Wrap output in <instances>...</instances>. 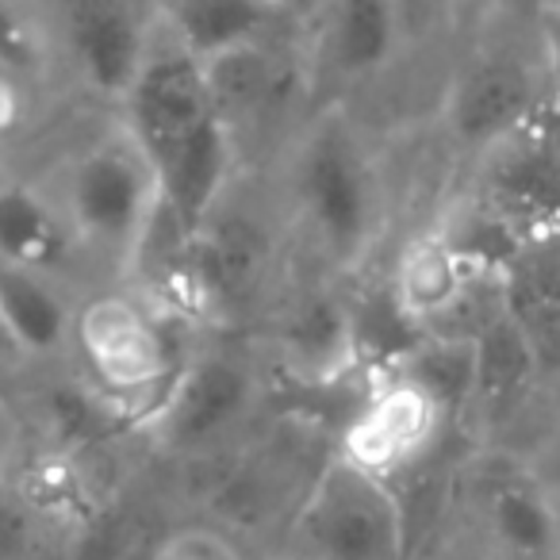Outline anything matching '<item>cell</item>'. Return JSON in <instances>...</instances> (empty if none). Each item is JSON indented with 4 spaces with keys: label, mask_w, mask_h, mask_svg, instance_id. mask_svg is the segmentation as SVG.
I'll return each instance as SVG.
<instances>
[{
    "label": "cell",
    "mask_w": 560,
    "mask_h": 560,
    "mask_svg": "<svg viewBox=\"0 0 560 560\" xmlns=\"http://www.w3.org/2000/svg\"><path fill=\"white\" fill-rule=\"evenodd\" d=\"M284 196L292 223L335 272L365 265L388 223L384 170L342 108L300 127L284 158Z\"/></svg>",
    "instance_id": "1"
},
{
    "label": "cell",
    "mask_w": 560,
    "mask_h": 560,
    "mask_svg": "<svg viewBox=\"0 0 560 560\" xmlns=\"http://www.w3.org/2000/svg\"><path fill=\"white\" fill-rule=\"evenodd\" d=\"M58 203L81 257H93L116 280L139 272L162 226L158 170L119 119L66 162Z\"/></svg>",
    "instance_id": "2"
},
{
    "label": "cell",
    "mask_w": 560,
    "mask_h": 560,
    "mask_svg": "<svg viewBox=\"0 0 560 560\" xmlns=\"http://www.w3.org/2000/svg\"><path fill=\"white\" fill-rule=\"evenodd\" d=\"M465 208L514 257L560 242V101L545 96L518 127L476 154Z\"/></svg>",
    "instance_id": "3"
},
{
    "label": "cell",
    "mask_w": 560,
    "mask_h": 560,
    "mask_svg": "<svg viewBox=\"0 0 560 560\" xmlns=\"http://www.w3.org/2000/svg\"><path fill=\"white\" fill-rule=\"evenodd\" d=\"M70 353L78 358L89 388L112 411L135 415L139 427L185 361L173 350L170 327L158 307L119 284L78 304Z\"/></svg>",
    "instance_id": "4"
},
{
    "label": "cell",
    "mask_w": 560,
    "mask_h": 560,
    "mask_svg": "<svg viewBox=\"0 0 560 560\" xmlns=\"http://www.w3.org/2000/svg\"><path fill=\"white\" fill-rule=\"evenodd\" d=\"M289 560H407V511L396 483L330 450L284 534Z\"/></svg>",
    "instance_id": "5"
},
{
    "label": "cell",
    "mask_w": 560,
    "mask_h": 560,
    "mask_svg": "<svg viewBox=\"0 0 560 560\" xmlns=\"http://www.w3.org/2000/svg\"><path fill=\"white\" fill-rule=\"evenodd\" d=\"M261 369L249 353L231 346L196 350L180 361L177 376L147 415L142 430L170 453L208 457L238 442L261 407Z\"/></svg>",
    "instance_id": "6"
},
{
    "label": "cell",
    "mask_w": 560,
    "mask_h": 560,
    "mask_svg": "<svg viewBox=\"0 0 560 560\" xmlns=\"http://www.w3.org/2000/svg\"><path fill=\"white\" fill-rule=\"evenodd\" d=\"M119 124L154 162V170H170L196 142L223 127L211 89V73L200 58H192L158 20V35L150 43L147 62L139 66L131 89L124 93Z\"/></svg>",
    "instance_id": "7"
},
{
    "label": "cell",
    "mask_w": 560,
    "mask_h": 560,
    "mask_svg": "<svg viewBox=\"0 0 560 560\" xmlns=\"http://www.w3.org/2000/svg\"><path fill=\"white\" fill-rule=\"evenodd\" d=\"M450 427L453 419L445 415V407L396 361H388L369 376L365 396L338 434L335 453L396 483L442 445V434Z\"/></svg>",
    "instance_id": "8"
},
{
    "label": "cell",
    "mask_w": 560,
    "mask_h": 560,
    "mask_svg": "<svg viewBox=\"0 0 560 560\" xmlns=\"http://www.w3.org/2000/svg\"><path fill=\"white\" fill-rule=\"evenodd\" d=\"M158 12L142 0H55V39L73 78L104 104H119L147 62Z\"/></svg>",
    "instance_id": "9"
},
{
    "label": "cell",
    "mask_w": 560,
    "mask_h": 560,
    "mask_svg": "<svg viewBox=\"0 0 560 560\" xmlns=\"http://www.w3.org/2000/svg\"><path fill=\"white\" fill-rule=\"evenodd\" d=\"M472 534L499 560H557V495L534 460L483 453L468 468Z\"/></svg>",
    "instance_id": "10"
},
{
    "label": "cell",
    "mask_w": 560,
    "mask_h": 560,
    "mask_svg": "<svg viewBox=\"0 0 560 560\" xmlns=\"http://www.w3.org/2000/svg\"><path fill=\"white\" fill-rule=\"evenodd\" d=\"M231 196L192 238L180 242L188 304L219 319L261 296L277 257V242L265 223H257L249 211H234Z\"/></svg>",
    "instance_id": "11"
},
{
    "label": "cell",
    "mask_w": 560,
    "mask_h": 560,
    "mask_svg": "<svg viewBox=\"0 0 560 560\" xmlns=\"http://www.w3.org/2000/svg\"><path fill=\"white\" fill-rule=\"evenodd\" d=\"M488 277H506V272H491L488 265L476 261V254H468L453 226L438 219L415 231L392 261V315L422 335L442 330V323H450Z\"/></svg>",
    "instance_id": "12"
},
{
    "label": "cell",
    "mask_w": 560,
    "mask_h": 560,
    "mask_svg": "<svg viewBox=\"0 0 560 560\" xmlns=\"http://www.w3.org/2000/svg\"><path fill=\"white\" fill-rule=\"evenodd\" d=\"M404 43L399 0H315L307 43V85L350 89L392 66Z\"/></svg>",
    "instance_id": "13"
},
{
    "label": "cell",
    "mask_w": 560,
    "mask_h": 560,
    "mask_svg": "<svg viewBox=\"0 0 560 560\" xmlns=\"http://www.w3.org/2000/svg\"><path fill=\"white\" fill-rule=\"evenodd\" d=\"M545 96L534 70L511 55L472 58L445 93V127L465 150L480 154L511 127H518Z\"/></svg>",
    "instance_id": "14"
},
{
    "label": "cell",
    "mask_w": 560,
    "mask_h": 560,
    "mask_svg": "<svg viewBox=\"0 0 560 560\" xmlns=\"http://www.w3.org/2000/svg\"><path fill=\"white\" fill-rule=\"evenodd\" d=\"M272 319V346L296 381L330 384L358 365V319L338 292L300 289L277 307Z\"/></svg>",
    "instance_id": "15"
},
{
    "label": "cell",
    "mask_w": 560,
    "mask_h": 560,
    "mask_svg": "<svg viewBox=\"0 0 560 560\" xmlns=\"http://www.w3.org/2000/svg\"><path fill=\"white\" fill-rule=\"evenodd\" d=\"M81 257L58 196L32 180H0V265L62 277Z\"/></svg>",
    "instance_id": "16"
},
{
    "label": "cell",
    "mask_w": 560,
    "mask_h": 560,
    "mask_svg": "<svg viewBox=\"0 0 560 560\" xmlns=\"http://www.w3.org/2000/svg\"><path fill=\"white\" fill-rule=\"evenodd\" d=\"M78 304L62 277L0 265V315L24 361H55L70 353Z\"/></svg>",
    "instance_id": "17"
},
{
    "label": "cell",
    "mask_w": 560,
    "mask_h": 560,
    "mask_svg": "<svg viewBox=\"0 0 560 560\" xmlns=\"http://www.w3.org/2000/svg\"><path fill=\"white\" fill-rule=\"evenodd\" d=\"M162 27L203 66L277 39L280 16L265 0H165L158 9Z\"/></svg>",
    "instance_id": "18"
},
{
    "label": "cell",
    "mask_w": 560,
    "mask_h": 560,
    "mask_svg": "<svg viewBox=\"0 0 560 560\" xmlns=\"http://www.w3.org/2000/svg\"><path fill=\"white\" fill-rule=\"evenodd\" d=\"M211 89L223 124L231 127L234 142L242 150V135L269 124L292 93V70L280 55L277 39L257 43V47L234 50L208 66Z\"/></svg>",
    "instance_id": "19"
},
{
    "label": "cell",
    "mask_w": 560,
    "mask_h": 560,
    "mask_svg": "<svg viewBox=\"0 0 560 560\" xmlns=\"http://www.w3.org/2000/svg\"><path fill=\"white\" fill-rule=\"evenodd\" d=\"M50 32L24 0H0V70L35 81L50 62Z\"/></svg>",
    "instance_id": "20"
},
{
    "label": "cell",
    "mask_w": 560,
    "mask_h": 560,
    "mask_svg": "<svg viewBox=\"0 0 560 560\" xmlns=\"http://www.w3.org/2000/svg\"><path fill=\"white\" fill-rule=\"evenodd\" d=\"M147 560H246V552L215 522H185L173 526Z\"/></svg>",
    "instance_id": "21"
},
{
    "label": "cell",
    "mask_w": 560,
    "mask_h": 560,
    "mask_svg": "<svg viewBox=\"0 0 560 560\" xmlns=\"http://www.w3.org/2000/svg\"><path fill=\"white\" fill-rule=\"evenodd\" d=\"M537 39H541V58H545L552 96L560 101V0L541 4V12H537Z\"/></svg>",
    "instance_id": "22"
},
{
    "label": "cell",
    "mask_w": 560,
    "mask_h": 560,
    "mask_svg": "<svg viewBox=\"0 0 560 560\" xmlns=\"http://www.w3.org/2000/svg\"><path fill=\"white\" fill-rule=\"evenodd\" d=\"M27 85H32V81L0 70V139L12 135L27 119V104H32L27 101Z\"/></svg>",
    "instance_id": "23"
},
{
    "label": "cell",
    "mask_w": 560,
    "mask_h": 560,
    "mask_svg": "<svg viewBox=\"0 0 560 560\" xmlns=\"http://www.w3.org/2000/svg\"><path fill=\"white\" fill-rule=\"evenodd\" d=\"M16 457H20V422H16V415L4 407V399H0V495H4V488L12 483Z\"/></svg>",
    "instance_id": "24"
},
{
    "label": "cell",
    "mask_w": 560,
    "mask_h": 560,
    "mask_svg": "<svg viewBox=\"0 0 560 560\" xmlns=\"http://www.w3.org/2000/svg\"><path fill=\"white\" fill-rule=\"evenodd\" d=\"M438 560H499V557L472 534V537H460V541H453Z\"/></svg>",
    "instance_id": "25"
},
{
    "label": "cell",
    "mask_w": 560,
    "mask_h": 560,
    "mask_svg": "<svg viewBox=\"0 0 560 560\" xmlns=\"http://www.w3.org/2000/svg\"><path fill=\"white\" fill-rule=\"evenodd\" d=\"M534 468L541 472V480L549 483L552 495L560 499V445H557V450L545 453V457H537V460H534Z\"/></svg>",
    "instance_id": "26"
},
{
    "label": "cell",
    "mask_w": 560,
    "mask_h": 560,
    "mask_svg": "<svg viewBox=\"0 0 560 560\" xmlns=\"http://www.w3.org/2000/svg\"><path fill=\"white\" fill-rule=\"evenodd\" d=\"M24 361V353H20L16 338H12L9 323H4V315H0V369H9V365H20Z\"/></svg>",
    "instance_id": "27"
},
{
    "label": "cell",
    "mask_w": 560,
    "mask_h": 560,
    "mask_svg": "<svg viewBox=\"0 0 560 560\" xmlns=\"http://www.w3.org/2000/svg\"><path fill=\"white\" fill-rule=\"evenodd\" d=\"M265 4H269V9H277L280 16H296L300 9H312L315 0H265Z\"/></svg>",
    "instance_id": "28"
},
{
    "label": "cell",
    "mask_w": 560,
    "mask_h": 560,
    "mask_svg": "<svg viewBox=\"0 0 560 560\" xmlns=\"http://www.w3.org/2000/svg\"><path fill=\"white\" fill-rule=\"evenodd\" d=\"M552 407H557V419H560V369L552 376Z\"/></svg>",
    "instance_id": "29"
},
{
    "label": "cell",
    "mask_w": 560,
    "mask_h": 560,
    "mask_svg": "<svg viewBox=\"0 0 560 560\" xmlns=\"http://www.w3.org/2000/svg\"><path fill=\"white\" fill-rule=\"evenodd\" d=\"M557 560H560V499H557Z\"/></svg>",
    "instance_id": "30"
},
{
    "label": "cell",
    "mask_w": 560,
    "mask_h": 560,
    "mask_svg": "<svg viewBox=\"0 0 560 560\" xmlns=\"http://www.w3.org/2000/svg\"><path fill=\"white\" fill-rule=\"evenodd\" d=\"M4 177H9V173H4V170H0V180H4Z\"/></svg>",
    "instance_id": "31"
}]
</instances>
